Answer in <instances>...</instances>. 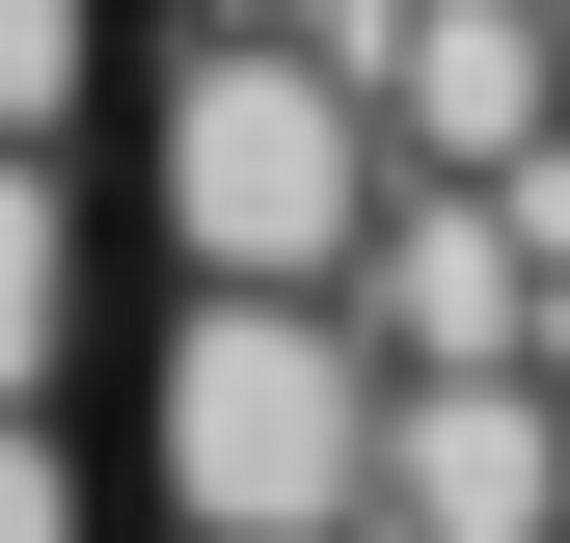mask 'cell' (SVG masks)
<instances>
[{"label":"cell","instance_id":"5b68a950","mask_svg":"<svg viewBox=\"0 0 570 543\" xmlns=\"http://www.w3.org/2000/svg\"><path fill=\"white\" fill-rule=\"evenodd\" d=\"M82 55H109V0H0V136H82Z\"/></svg>","mask_w":570,"mask_h":543},{"label":"cell","instance_id":"277c9868","mask_svg":"<svg viewBox=\"0 0 570 543\" xmlns=\"http://www.w3.org/2000/svg\"><path fill=\"white\" fill-rule=\"evenodd\" d=\"M82 354V218H55V136H0V407H55Z\"/></svg>","mask_w":570,"mask_h":543},{"label":"cell","instance_id":"3957f363","mask_svg":"<svg viewBox=\"0 0 570 543\" xmlns=\"http://www.w3.org/2000/svg\"><path fill=\"white\" fill-rule=\"evenodd\" d=\"M543 516H570V407H543V354H381L353 543H543Z\"/></svg>","mask_w":570,"mask_h":543},{"label":"cell","instance_id":"52a82bcc","mask_svg":"<svg viewBox=\"0 0 570 543\" xmlns=\"http://www.w3.org/2000/svg\"><path fill=\"white\" fill-rule=\"evenodd\" d=\"M543 407H570V299H543Z\"/></svg>","mask_w":570,"mask_h":543},{"label":"cell","instance_id":"6da1fadb","mask_svg":"<svg viewBox=\"0 0 570 543\" xmlns=\"http://www.w3.org/2000/svg\"><path fill=\"white\" fill-rule=\"evenodd\" d=\"M353 462H381V326H353L326 272H190L164 381H136L164 543H353Z\"/></svg>","mask_w":570,"mask_h":543},{"label":"cell","instance_id":"9c48e42d","mask_svg":"<svg viewBox=\"0 0 570 543\" xmlns=\"http://www.w3.org/2000/svg\"><path fill=\"white\" fill-rule=\"evenodd\" d=\"M543 543H570V516H543Z\"/></svg>","mask_w":570,"mask_h":543},{"label":"cell","instance_id":"ba28073f","mask_svg":"<svg viewBox=\"0 0 570 543\" xmlns=\"http://www.w3.org/2000/svg\"><path fill=\"white\" fill-rule=\"evenodd\" d=\"M543 55H570V0H543Z\"/></svg>","mask_w":570,"mask_h":543},{"label":"cell","instance_id":"7a4b0ae2","mask_svg":"<svg viewBox=\"0 0 570 543\" xmlns=\"http://www.w3.org/2000/svg\"><path fill=\"white\" fill-rule=\"evenodd\" d=\"M381 218V109L326 28H190L164 55V245L190 272H353Z\"/></svg>","mask_w":570,"mask_h":543},{"label":"cell","instance_id":"8992f818","mask_svg":"<svg viewBox=\"0 0 570 543\" xmlns=\"http://www.w3.org/2000/svg\"><path fill=\"white\" fill-rule=\"evenodd\" d=\"M0 543H82V462H55L28 407H0Z\"/></svg>","mask_w":570,"mask_h":543}]
</instances>
